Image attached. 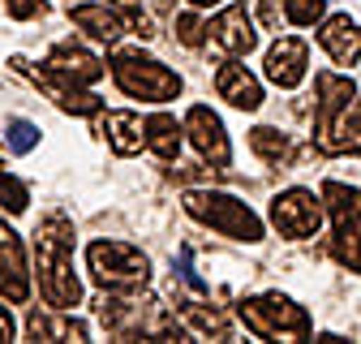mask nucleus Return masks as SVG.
Segmentation results:
<instances>
[{
	"mask_svg": "<svg viewBox=\"0 0 361 344\" xmlns=\"http://www.w3.org/2000/svg\"><path fill=\"white\" fill-rule=\"evenodd\" d=\"M245 331H254L258 340H310L314 323L310 314L284 293H262V297H245L237 306Z\"/></svg>",
	"mask_w": 361,
	"mask_h": 344,
	"instance_id": "nucleus-5",
	"label": "nucleus"
},
{
	"mask_svg": "<svg viewBox=\"0 0 361 344\" xmlns=\"http://www.w3.org/2000/svg\"><path fill=\"white\" fill-rule=\"evenodd\" d=\"M86 267H90V280L108 293H142L151 284V258L125 241H90Z\"/></svg>",
	"mask_w": 361,
	"mask_h": 344,
	"instance_id": "nucleus-4",
	"label": "nucleus"
},
{
	"mask_svg": "<svg viewBox=\"0 0 361 344\" xmlns=\"http://www.w3.org/2000/svg\"><path fill=\"white\" fill-rule=\"evenodd\" d=\"M30 78L56 99L61 112H73V116H99V112H104V104L90 95V91H78L82 82H73V78H65V73H56V69H48V65H43L39 73H30Z\"/></svg>",
	"mask_w": 361,
	"mask_h": 344,
	"instance_id": "nucleus-16",
	"label": "nucleus"
},
{
	"mask_svg": "<svg viewBox=\"0 0 361 344\" xmlns=\"http://www.w3.org/2000/svg\"><path fill=\"white\" fill-rule=\"evenodd\" d=\"M323 202H327L323 194L293 185V190L271 198V224H276L284 237H293V241H305V237H314L323 228Z\"/></svg>",
	"mask_w": 361,
	"mask_h": 344,
	"instance_id": "nucleus-9",
	"label": "nucleus"
},
{
	"mask_svg": "<svg viewBox=\"0 0 361 344\" xmlns=\"http://www.w3.org/2000/svg\"><path fill=\"white\" fill-rule=\"evenodd\" d=\"M180 314L190 319V327L198 336H215V340H228V319H224L219 310H207V306H194V301H180Z\"/></svg>",
	"mask_w": 361,
	"mask_h": 344,
	"instance_id": "nucleus-22",
	"label": "nucleus"
},
{
	"mask_svg": "<svg viewBox=\"0 0 361 344\" xmlns=\"http://www.w3.org/2000/svg\"><path fill=\"white\" fill-rule=\"evenodd\" d=\"M112 78H116V86L129 99L168 104V99L180 95V73H172L155 56H142V52H133V48H125V52L112 56Z\"/></svg>",
	"mask_w": 361,
	"mask_h": 344,
	"instance_id": "nucleus-7",
	"label": "nucleus"
},
{
	"mask_svg": "<svg viewBox=\"0 0 361 344\" xmlns=\"http://www.w3.org/2000/svg\"><path fill=\"white\" fill-rule=\"evenodd\" d=\"M319 43L327 48V56L336 65H357L361 61V26L348 18V13H331L323 26H319Z\"/></svg>",
	"mask_w": 361,
	"mask_h": 344,
	"instance_id": "nucleus-17",
	"label": "nucleus"
},
{
	"mask_svg": "<svg viewBox=\"0 0 361 344\" xmlns=\"http://www.w3.org/2000/svg\"><path fill=\"white\" fill-rule=\"evenodd\" d=\"M180 134H185V121L176 125V116H168V112L147 116V147H151L159 159H176V151H180Z\"/></svg>",
	"mask_w": 361,
	"mask_h": 344,
	"instance_id": "nucleus-21",
	"label": "nucleus"
},
{
	"mask_svg": "<svg viewBox=\"0 0 361 344\" xmlns=\"http://www.w3.org/2000/svg\"><path fill=\"white\" fill-rule=\"evenodd\" d=\"M262 73H267V82H276L280 91H293V86H301L305 73H310V48H305L301 39H293V35L276 39V43L267 48Z\"/></svg>",
	"mask_w": 361,
	"mask_h": 344,
	"instance_id": "nucleus-12",
	"label": "nucleus"
},
{
	"mask_svg": "<svg viewBox=\"0 0 361 344\" xmlns=\"http://www.w3.org/2000/svg\"><path fill=\"white\" fill-rule=\"evenodd\" d=\"M13 336V319H9V310H0V340H9Z\"/></svg>",
	"mask_w": 361,
	"mask_h": 344,
	"instance_id": "nucleus-30",
	"label": "nucleus"
},
{
	"mask_svg": "<svg viewBox=\"0 0 361 344\" xmlns=\"http://www.w3.org/2000/svg\"><path fill=\"white\" fill-rule=\"evenodd\" d=\"M185 211L194 215L198 224L215 228L219 237H233V241H262V220L250 211V202L233 198V194H219V190H190L185 194Z\"/></svg>",
	"mask_w": 361,
	"mask_h": 344,
	"instance_id": "nucleus-6",
	"label": "nucleus"
},
{
	"mask_svg": "<svg viewBox=\"0 0 361 344\" xmlns=\"http://www.w3.org/2000/svg\"><path fill=\"white\" fill-rule=\"evenodd\" d=\"M250 147H254V155H258V159H267V164L288 159V138L280 134V129H271V125L250 129Z\"/></svg>",
	"mask_w": 361,
	"mask_h": 344,
	"instance_id": "nucleus-23",
	"label": "nucleus"
},
{
	"mask_svg": "<svg viewBox=\"0 0 361 344\" xmlns=\"http://www.w3.org/2000/svg\"><path fill=\"white\" fill-rule=\"evenodd\" d=\"M314 91H319V129H314V142L323 155H361V138L353 129V104H357V86L348 73H319L314 78Z\"/></svg>",
	"mask_w": 361,
	"mask_h": 344,
	"instance_id": "nucleus-2",
	"label": "nucleus"
},
{
	"mask_svg": "<svg viewBox=\"0 0 361 344\" xmlns=\"http://www.w3.org/2000/svg\"><path fill=\"white\" fill-rule=\"evenodd\" d=\"M0 293L9 301H22L30 297V271H26V245L22 237L5 224V215H0Z\"/></svg>",
	"mask_w": 361,
	"mask_h": 344,
	"instance_id": "nucleus-13",
	"label": "nucleus"
},
{
	"mask_svg": "<svg viewBox=\"0 0 361 344\" xmlns=\"http://www.w3.org/2000/svg\"><path fill=\"white\" fill-rule=\"evenodd\" d=\"M327 211H331V224H336V258L344 267L361 271V190H348L340 181L323 185Z\"/></svg>",
	"mask_w": 361,
	"mask_h": 344,
	"instance_id": "nucleus-8",
	"label": "nucleus"
},
{
	"mask_svg": "<svg viewBox=\"0 0 361 344\" xmlns=\"http://www.w3.org/2000/svg\"><path fill=\"white\" fill-rule=\"evenodd\" d=\"M48 69H56V73H65V78H73L82 86H90V82L104 78L99 56H90L86 48H78V43H56L52 56H48Z\"/></svg>",
	"mask_w": 361,
	"mask_h": 344,
	"instance_id": "nucleus-19",
	"label": "nucleus"
},
{
	"mask_svg": "<svg viewBox=\"0 0 361 344\" xmlns=\"http://www.w3.org/2000/svg\"><path fill=\"white\" fill-rule=\"evenodd\" d=\"M5 13L13 22H26V18H39L43 13V0H5Z\"/></svg>",
	"mask_w": 361,
	"mask_h": 344,
	"instance_id": "nucleus-28",
	"label": "nucleus"
},
{
	"mask_svg": "<svg viewBox=\"0 0 361 344\" xmlns=\"http://www.w3.org/2000/svg\"><path fill=\"white\" fill-rule=\"evenodd\" d=\"M194 9H211V5H219V0H190Z\"/></svg>",
	"mask_w": 361,
	"mask_h": 344,
	"instance_id": "nucleus-31",
	"label": "nucleus"
},
{
	"mask_svg": "<svg viewBox=\"0 0 361 344\" xmlns=\"http://www.w3.org/2000/svg\"><path fill=\"white\" fill-rule=\"evenodd\" d=\"M5 142H9V151H13V155H26V151H35V142H39V129H35L30 121L13 116V121L5 125Z\"/></svg>",
	"mask_w": 361,
	"mask_h": 344,
	"instance_id": "nucleus-25",
	"label": "nucleus"
},
{
	"mask_svg": "<svg viewBox=\"0 0 361 344\" xmlns=\"http://www.w3.org/2000/svg\"><path fill=\"white\" fill-rule=\"evenodd\" d=\"M176 39L185 43V48H202L207 43V22L198 13H180L176 18Z\"/></svg>",
	"mask_w": 361,
	"mask_h": 344,
	"instance_id": "nucleus-27",
	"label": "nucleus"
},
{
	"mask_svg": "<svg viewBox=\"0 0 361 344\" xmlns=\"http://www.w3.org/2000/svg\"><path fill=\"white\" fill-rule=\"evenodd\" d=\"M0 177H5V147H0Z\"/></svg>",
	"mask_w": 361,
	"mask_h": 344,
	"instance_id": "nucleus-32",
	"label": "nucleus"
},
{
	"mask_svg": "<svg viewBox=\"0 0 361 344\" xmlns=\"http://www.w3.org/2000/svg\"><path fill=\"white\" fill-rule=\"evenodd\" d=\"M176 271H180V280H185L194 293H207V280L194 271V263H190V250H180V263H176Z\"/></svg>",
	"mask_w": 361,
	"mask_h": 344,
	"instance_id": "nucleus-29",
	"label": "nucleus"
},
{
	"mask_svg": "<svg viewBox=\"0 0 361 344\" xmlns=\"http://www.w3.org/2000/svg\"><path fill=\"white\" fill-rule=\"evenodd\" d=\"M26 336H35V340H86L90 327H86L82 319H73V310H56V314H48V310H30Z\"/></svg>",
	"mask_w": 361,
	"mask_h": 344,
	"instance_id": "nucleus-20",
	"label": "nucleus"
},
{
	"mask_svg": "<svg viewBox=\"0 0 361 344\" xmlns=\"http://www.w3.org/2000/svg\"><path fill=\"white\" fill-rule=\"evenodd\" d=\"M215 91H219V99H228V104L241 108V112H258V108H262V82H258L245 65H237V56H228V61L219 65Z\"/></svg>",
	"mask_w": 361,
	"mask_h": 344,
	"instance_id": "nucleus-15",
	"label": "nucleus"
},
{
	"mask_svg": "<svg viewBox=\"0 0 361 344\" xmlns=\"http://www.w3.org/2000/svg\"><path fill=\"white\" fill-rule=\"evenodd\" d=\"M99 323L108 327V336L116 340H176L180 327L168 319V310L151 297H133V293H108L95 306Z\"/></svg>",
	"mask_w": 361,
	"mask_h": 344,
	"instance_id": "nucleus-3",
	"label": "nucleus"
},
{
	"mask_svg": "<svg viewBox=\"0 0 361 344\" xmlns=\"http://www.w3.org/2000/svg\"><path fill=\"white\" fill-rule=\"evenodd\" d=\"M280 5H284V18L293 26H314L327 13V0H280Z\"/></svg>",
	"mask_w": 361,
	"mask_h": 344,
	"instance_id": "nucleus-24",
	"label": "nucleus"
},
{
	"mask_svg": "<svg viewBox=\"0 0 361 344\" xmlns=\"http://www.w3.org/2000/svg\"><path fill=\"white\" fill-rule=\"evenodd\" d=\"M207 43L219 56H250L258 48V30H254L245 5H233V9H224L219 18H211L207 22Z\"/></svg>",
	"mask_w": 361,
	"mask_h": 344,
	"instance_id": "nucleus-11",
	"label": "nucleus"
},
{
	"mask_svg": "<svg viewBox=\"0 0 361 344\" xmlns=\"http://www.w3.org/2000/svg\"><path fill=\"white\" fill-rule=\"evenodd\" d=\"M35 276H39V293L48 297L52 310H73L82 301V280L73 271V224L65 215H48L39 224V241H35Z\"/></svg>",
	"mask_w": 361,
	"mask_h": 344,
	"instance_id": "nucleus-1",
	"label": "nucleus"
},
{
	"mask_svg": "<svg viewBox=\"0 0 361 344\" xmlns=\"http://www.w3.org/2000/svg\"><path fill=\"white\" fill-rule=\"evenodd\" d=\"M185 134H190V142L198 147V155L215 168V172H224L233 164V147H228V134H224V121L207 108V104H194L190 112H185Z\"/></svg>",
	"mask_w": 361,
	"mask_h": 344,
	"instance_id": "nucleus-10",
	"label": "nucleus"
},
{
	"mask_svg": "<svg viewBox=\"0 0 361 344\" xmlns=\"http://www.w3.org/2000/svg\"><path fill=\"white\" fill-rule=\"evenodd\" d=\"M0 202H5L9 215H22V211L30 207V190H26L18 177H9V172H5V177H0Z\"/></svg>",
	"mask_w": 361,
	"mask_h": 344,
	"instance_id": "nucleus-26",
	"label": "nucleus"
},
{
	"mask_svg": "<svg viewBox=\"0 0 361 344\" xmlns=\"http://www.w3.org/2000/svg\"><path fill=\"white\" fill-rule=\"evenodd\" d=\"M116 5H125V9H133V5H138V0H116Z\"/></svg>",
	"mask_w": 361,
	"mask_h": 344,
	"instance_id": "nucleus-33",
	"label": "nucleus"
},
{
	"mask_svg": "<svg viewBox=\"0 0 361 344\" xmlns=\"http://www.w3.org/2000/svg\"><path fill=\"white\" fill-rule=\"evenodd\" d=\"M99 134L116 155H138L147 147V121L133 112H99Z\"/></svg>",
	"mask_w": 361,
	"mask_h": 344,
	"instance_id": "nucleus-18",
	"label": "nucleus"
},
{
	"mask_svg": "<svg viewBox=\"0 0 361 344\" xmlns=\"http://www.w3.org/2000/svg\"><path fill=\"white\" fill-rule=\"evenodd\" d=\"M69 18H73L78 30H86L90 39H99V43H116L129 30V13L112 9L108 0H82V5L69 9Z\"/></svg>",
	"mask_w": 361,
	"mask_h": 344,
	"instance_id": "nucleus-14",
	"label": "nucleus"
}]
</instances>
